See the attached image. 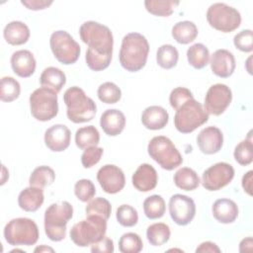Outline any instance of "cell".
Here are the masks:
<instances>
[{
	"label": "cell",
	"mask_w": 253,
	"mask_h": 253,
	"mask_svg": "<svg viewBox=\"0 0 253 253\" xmlns=\"http://www.w3.org/2000/svg\"><path fill=\"white\" fill-rule=\"evenodd\" d=\"M148 53L149 43L146 38L138 33H129L122 41L120 63L126 71H139L145 66Z\"/></svg>",
	"instance_id": "obj_1"
},
{
	"label": "cell",
	"mask_w": 253,
	"mask_h": 253,
	"mask_svg": "<svg viewBox=\"0 0 253 253\" xmlns=\"http://www.w3.org/2000/svg\"><path fill=\"white\" fill-rule=\"evenodd\" d=\"M63 101L67 108V118L72 123H86L94 119L97 112L96 103L85 94L83 89L77 86L68 88L64 92Z\"/></svg>",
	"instance_id": "obj_2"
},
{
	"label": "cell",
	"mask_w": 253,
	"mask_h": 253,
	"mask_svg": "<svg viewBox=\"0 0 253 253\" xmlns=\"http://www.w3.org/2000/svg\"><path fill=\"white\" fill-rule=\"evenodd\" d=\"M73 216L70 203L63 201L51 204L44 211V232L51 241H61L66 235L67 222Z\"/></svg>",
	"instance_id": "obj_3"
},
{
	"label": "cell",
	"mask_w": 253,
	"mask_h": 253,
	"mask_svg": "<svg viewBox=\"0 0 253 253\" xmlns=\"http://www.w3.org/2000/svg\"><path fill=\"white\" fill-rule=\"evenodd\" d=\"M79 35L88 48L101 54H113L114 38L107 26L95 21H87L80 26Z\"/></svg>",
	"instance_id": "obj_4"
},
{
	"label": "cell",
	"mask_w": 253,
	"mask_h": 253,
	"mask_svg": "<svg viewBox=\"0 0 253 253\" xmlns=\"http://www.w3.org/2000/svg\"><path fill=\"white\" fill-rule=\"evenodd\" d=\"M107 231V220L101 216L90 215L75 223L70 229V238L80 247H87L101 240Z\"/></svg>",
	"instance_id": "obj_5"
},
{
	"label": "cell",
	"mask_w": 253,
	"mask_h": 253,
	"mask_svg": "<svg viewBox=\"0 0 253 253\" xmlns=\"http://www.w3.org/2000/svg\"><path fill=\"white\" fill-rule=\"evenodd\" d=\"M209 121V114L203 105L190 99L176 110L174 126L182 133H190Z\"/></svg>",
	"instance_id": "obj_6"
},
{
	"label": "cell",
	"mask_w": 253,
	"mask_h": 253,
	"mask_svg": "<svg viewBox=\"0 0 253 253\" xmlns=\"http://www.w3.org/2000/svg\"><path fill=\"white\" fill-rule=\"evenodd\" d=\"M149 156L165 170L171 171L183 163V157L172 140L164 135L154 136L147 145Z\"/></svg>",
	"instance_id": "obj_7"
},
{
	"label": "cell",
	"mask_w": 253,
	"mask_h": 253,
	"mask_svg": "<svg viewBox=\"0 0 253 253\" xmlns=\"http://www.w3.org/2000/svg\"><path fill=\"white\" fill-rule=\"evenodd\" d=\"M40 233L37 223L28 217L11 219L4 227V237L12 246H30L37 243Z\"/></svg>",
	"instance_id": "obj_8"
},
{
	"label": "cell",
	"mask_w": 253,
	"mask_h": 253,
	"mask_svg": "<svg viewBox=\"0 0 253 253\" xmlns=\"http://www.w3.org/2000/svg\"><path fill=\"white\" fill-rule=\"evenodd\" d=\"M30 110L32 116L40 122H47L58 113L57 93L41 87L30 95Z\"/></svg>",
	"instance_id": "obj_9"
},
{
	"label": "cell",
	"mask_w": 253,
	"mask_h": 253,
	"mask_svg": "<svg viewBox=\"0 0 253 253\" xmlns=\"http://www.w3.org/2000/svg\"><path fill=\"white\" fill-rule=\"evenodd\" d=\"M206 16L210 26L222 33L233 32L241 24L239 11L225 3L218 2L211 4Z\"/></svg>",
	"instance_id": "obj_10"
},
{
	"label": "cell",
	"mask_w": 253,
	"mask_h": 253,
	"mask_svg": "<svg viewBox=\"0 0 253 253\" xmlns=\"http://www.w3.org/2000/svg\"><path fill=\"white\" fill-rule=\"evenodd\" d=\"M50 49L54 57L62 64H73L79 58L81 48L79 43L66 31H55L49 39Z\"/></svg>",
	"instance_id": "obj_11"
},
{
	"label": "cell",
	"mask_w": 253,
	"mask_h": 253,
	"mask_svg": "<svg viewBox=\"0 0 253 253\" xmlns=\"http://www.w3.org/2000/svg\"><path fill=\"white\" fill-rule=\"evenodd\" d=\"M233 177V167L226 162H218L209 167L203 173L202 184L208 191H218L228 185Z\"/></svg>",
	"instance_id": "obj_12"
},
{
	"label": "cell",
	"mask_w": 253,
	"mask_h": 253,
	"mask_svg": "<svg viewBox=\"0 0 253 253\" xmlns=\"http://www.w3.org/2000/svg\"><path fill=\"white\" fill-rule=\"evenodd\" d=\"M232 100L230 88L221 83L211 85L207 91L205 97V110L208 114L219 116L227 109Z\"/></svg>",
	"instance_id": "obj_13"
},
{
	"label": "cell",
	"mask_w": 253,
	"mask_h": 253,
	"mask_svg": "<svg viewBox=\"0 0 253 253\" xmlns=\"http://www.w3.org/2000/svg\"><path fill=\"white\" fill-rule=\"evenodd\" d=\"M169 213L172 220L178 225L189 224L196 214V205L192 198L175 194L169 200Z\"/></svg>",
	"instance_id": "obj_14"
},
{
	"label": "cell",
	"mask_w": 253,
	"mask_h": 253,
	"mask_svg": "<svg viewBox=\"0 0 253 253\" xmlns=\"http://www.w3.org/2000/svg\"><path fill=\"white\" fill-rule=\"evenodd\" d=\"M97 180L103 191L108 194H117L126 185L123 170L113 164H106L101 167L97 172Z\"/></svg>",
	"instance_id": "obj_15"
},
{
	"label": "cell",
	"mask_w": 253,
	"mask_h": 253,
	"mask_svg": "<svg viewBox=\"0 0 253 253\" xmlns=\"http://www.w3.org/2000/svg\"><path fill=\"white\" fill-rule=\"evenodd\" d=\"M70 139L71 132L65 125H53L44 132V143L53 152L65 150L70 144Z\"/></svg>",
	"instance_id": "obj_16"
},
{
	"label": "cell",
	"mask_w": 253,
	"mask_h": 253,
	"mask_svg": "<svg viewBox=\"0 0 253 253\" xmlns=\"http://www.w3.org/2000/svg\"><path fill=\"white\" fill-rule=\"evenodd\" d=\"M197 144L205 154L217 153L223 144V134L216 126H207L199 132Z\"/></svg>",
	"instance_id": "obj_17"
},
{
	"label": "cell",
	"mask_w": 253,
	"mask_h": 253,
	"mask_svg": "<svg viewBox=\"0 0 253 253\" xmlns=\"http://www.w3.org/2000/svg\"><path fill=\"white\" fill-rule=\"evenodd\" d=\"M210 64L212 73L220 78L231 76L236 66L234 55L224 48L217 49L211 54Z\"/></svg>",
	"instance_id": "obj_18"
},
{
	"label": "cell",
	"mask_w": 253,
	"mask_h": 253,
	"mask_svg": "<svg viewBox=\"0 0 253 253\" xmlns=\"http://www.w3.org/2000/svg\"><path fill=\"white\" fill-rule=\"evenodd\" d=\"M157 181L158 176L156 170L147 163L139 165L131 177L133 187L139 192H149L153 190L157 185Z\"/></svg>",
	"instance_id": "obj_19"
},
{
	"label": "cell",
	"mask_w": 253,
	"mask_h": 253,
	"mask_svg": "<svg viewBox=\"0 0 253 253\" xmlns=\"http://www.w3.org/2000/svg\"><path fill=\"white\" fill-rule=\"evenodd\" d=\"M36 59L28 49L15 51L11 56V66L15 74L22 78L30 77L36 70Z\"/></svg>",
	"instance_id": "obj_20"
},
{
	"label": "cell",
	"mask_w": 253,
	"mask_h": 253,
	"mask_svg": "<svg viewBox=\"0 0 253 253\" xmlns=\"http://www.w3.org/2000/svg\"><path fill=\"white\" fill-rule=\"evenodd\" d=\"M100 126L109 136H117L126 126V117L120 110H106L100 118Z\"/></svg>",
	"instance_id": "obj_21"
},
{
	"label": "cell",
	"mask_w": 253,
	"mask_h": 253,
	"mask_svg": "<svg viewBox=\"0 0 253 253\" xmlns=\"http://www.w3.org/2000/svg\"><path fill=\"white\" fill-rule=\"evenodd\" d=\"M169 121L168 112L161 106H149L142 112L141 123L151 130L162 129L166 126Z\"/></svg>",
	"instance_id": "obj_22"
},
{
	"label": "cell",
	"mask_w": 253,
	"mask_h": 253,
	"mask_svg": "<svg viewBox=\"0 0 253 253\" xmlns=\"http://www.w3.org/2000/svg\"><path fill=\"white\" fill-rule=\"evenodd\" d=\"M211 211L213 217L218 222L224 224L232 223L238 216V207L230 199L216 200L211 207Z\"/></svg>",
	"instance_id": "obj_23"
},
{
	"label": "cell",
	"mask_w": 253,
	"mask_h": 253,
	"mask_svg": "<svg viewBox=\"0 0 253 253\" xmlns=\"http://www.w3.org/2000/svg\"><path fill=\"white\" fill-rule=\"evenodd\" d=\"M43 201V190L34 186H30L22 190L18 197L19 207L29 212L38 211L42 207Z\"/></svg>",
	"instance_id": "obj_24"
},
{
	"label": "cell",
	"mask_w": 253,
	"mask_h": 253,
	"mask_svg": "<svg viewBox=\"0 0 253 253\" xmlns=\"http://www.w3.org/2000/svg\"><path fill=\"white\" fill-rule=\"evenodd\" d=\"M3 36L9 44L21 45L28 42L30 38V29L21 21H12L5 26Z\"/></svg>",
	"instance_id": "obj_25"
},
{
	"label": "cell",
	"mask_w": 253,
	"mask_h": 253,
	"mask_svg": "<svg viewBox=\"0 0 253 253\" xmlns=\"http://www.w3.org/2000/svg\"><path fill=\"white\" fill-rule=\"evenodd\" d=\"M40 83L42 87L48 88L55 93H58L66 83V76L61 69L49 66L42 72Z\"/></svg>",
	"instance_id": "obj_26"
},
{
	"label": "cell",
	"mask_w": 253,
	"mask_h": 253,
	"mask_svg": "<svg viewBox=\"0 0 253 253\" xmlns=\"http://www.w3.org/2000/svg\"><path fill=\"white\" fill-rule=\"evenodd\" d=\"M171 34L177 42L187 44L194 42L197 38L198 28L196 24L191 21H182L173 26Z\"/></svg>",
	"instance_id": "obj_27"
},
{
	"label": "cell",
	"mask_w": 253,
	"mask_h": 253,
	"mask_svg": "<svg viewBox=\"0 0 253 253\" xmlns=\"http://www.w3.org/2000/svg\"><path fill=\"white\" fill-rule=\"evenodd\" d=\"M175 185L184 191H193L200 185V178L195 170L189 167H182L176 171L173 177Z\"/></svg>",
	"instance_id": "obj_28"
},
{
	"label": "cell",
	"mask_w": 253,
	"mask_h": 253,
	"mask_svg": "<svg viewBox=\"0 0 253 253\" xmlns=\"http://www.w3.org/2000/svg\"><path fill=\"white\" fill-rule=\"evenodd\" d=\"M187 59L191 66L196 69H202L209 64L210 52L203 43H195L187 49Z\"/></svg>",
	"instance_id": "obj_29"
},
{
	"label": "cell",
	"mask_w": 253,
	"mask_h": 253,
	"mask_svg": "<svg viewBox=\"0 0 253 253\" xmlns=\"http://www.w3.org/2000/svg\"><path fill=\"white\" fill-rule=\"evenodd\" d=\"M100 141V133L94 126H87L78 128L75 132V143L80 149L97 146Z\"/></svg>",
	"instance_id": "obj_30"
},
{
	"label": "cell",
	"mask_w": 253,
	"mask_h": 253,
	"mask_svg": "<svg viewBox=\"0 0 253 253\" xmlns=\"http://www.w3.org/2000/svg\"><path fill=\"white\" fill-rule=\"evenodd\" d=\"M170 235V227L163 222H156L150 224L146 229L147 240L153 246L163 245L169 240Z\"/></svg>",
	"instance_id": "obj_31"
},
{
	"label": "cell",
	"mask_w": 253,
	"mask_h": 253,
	"mask_svg": "<svg viewBox=\"0 0 253 253\" xmlns=\"http://www.w3.org/2000/svg\"><path fill=\"white\" fill-rule=\"evenodd\" d=\"M55 180V173L52 168L49 166H39L37 167L31 174L29 178L30 186L39 187V188H45L51 185Z\"/></svg>",
	"instance_id": "obj_32"
},
{
	"label": "cell",
	"mask_w": 253,
	"mask_h": 253,
	"mask_svg": "<svg viewBox=\"0 0 253 253\" xmlns=\"http://www.w3.org/2000/svg\"><path fill=\"white\" fill-rule=\"evenodd\" d=\"M179 59V52L172 44H162L156 52L157 64L163 69H171L176 66Z\"/></svg>",
	"instance_id": "obj_33"
},
{
	"label": "cell",
	"mask_w": 253,
	"mask_h": 253,
	"mask_svg": "<svg viewBox=\"0 0 253 253\" xmlns=\"http://www.w3.org/2000/svg\"><path fill=\"white\" fill-rule=\"evenodd\" d=\"M166 210L165 201L160 195L147 197L143 202L144 214L149 219H157L164 215Z\"/></svg>",
	"instance_id": "obj_34"
},
{
	"label": "cell",
	"mask_w": 253,
	"mask_h": 253,
	"mask_svg": "<svg viewBox=\"0 0 253 253\" xmlns=\"http://www.w3.org/2000/svg\"><path fill=\"white\" fill-rule=\"evenodd\" d=\"M179 3V1L174 0H146L144 6L147 12L154 16L169 17Z\"/></svg>",
	"instance_id": "obj_35"
},
{
	"label": "cell",
	"mask_w": 253,
	"mask_h": 253,
	"mask_svg": "<svg viewBox=\"0 0 253 253\" xmlns=\"http://www.w3.org/2000/svg\"><path fill=\"white\" fill-rule=\"evenodd\" d=\"M20 83L11 76H4L1 79L0 85V99L3 102H12L20 96Z\"/></svg>",
	"instance_id": "obj_36"
},
{
	"label": "cell",
	"mask_w": 253,
	"mask_h": 253,
	"mask_svg": "<svg viewBox=\"0 0 253 253\" xmlns=\"http://www.w3.org/2000/svg\"><path fill=\"white\" fill-rule=\"evenodd\" d=\"M112 211L111 204L108 200L104 198H95L87 204L85 208L86 216L90 215H97L105 218L106 220L109 219Z\"/></svg>",
	"instance_id": "obj_37"
},
{
	"label": "cell",
	"mask_w": 253,
	"mask_h": 253,
	"mask_svg": "<svg viewBox=\"0 0 253 253\" xmlns=\"http://www.w3.org/2000/svg\"><path fill=\"white\" fill-rule=\"evenodd\" d=\"M98 98L105 104H116L122 98V91L113 82H105L101 84L97 90Z\"/></svg>",
	"instance_id": "obj_38"
},
{
	"label": "cell",
	"mask_w": 253,
	"mask_h": 253,
	"mask_svg": "<svg viewBox=\"0 0 253 253\" xmlns=\"http://www.w3.org/2000/svg\"><path fill=\"white\" fill-rule=\"evenodd\" d=\"M142 248V240L140 236L134 232H126L123 234L119 240V249L122 253H138Z\"/></svg>",
	"instance_id": "obj_39"
},
{
	"label": "cell",
	"mask_w": 253,
	"mask_h": 253,
	"mask_svg": "<svg viewBox=\"0 0 253 253\" xmlns=\"http://www.w3.org/2000/svg\"><path fill=\"white\" fill-rule=\"evenodd\" d=\"M113 54H101L97 51L88 48L85 55L87 66L93 71H102L106 69L112 60Z\"/></svg>",
	"instance_id": "obj_40"
},
{
	"label": "cell",
	"mask_w": 253,
	"mask_h": 253,
	"mask_svg": "<svg viewBox=\"0 0 253 253\" xmlns=\"http://www.w3.org/2000/svg\"><path fill=\"white\" fill-rule=\"evenodd\" d=\"M236 162L242 166H247L253 161V144L251 138L239 142L233 152Z\"/></svg>",
	"instance_id": "obj_41"
},
{
	"label": "cell",
	"mask_w": 253,
	"mask_h": 253,
	"mask_svg": "<svg viewBox=\"0 0 253 253\" xmlns=\"http://www.w3.org/2000/svg\"><path fill=\"white\" fill-rule=\"evenodd\" d=\"M116 217L118 222L125 227L134 226L138 221L136 210L129 205H122L117 209Z\"/></svg>",
	"instance_id": "obj_42"
},
{
	"label": "cell",
	"mask_w": 253,
	"mask_h": 253,
	"mask_svg": "<svg viewBox=\"0 0 253 253\" xmlns=\"http://www.w3.org/2000/svg\"><path fill=\"white\" fill-rule=\"evenodd\" d=\"M74 194L81 202H89L96 195L95 185L89 179H81L74 185Z\"/></svg>",
	"instance_id": "obj_43"
},
{
	"label": "cell",
	"mask_w": 253,
	"mask_h": 253,
	"mask_svg": "<svg viewBox=\"0 0 253 253\" xmlns=\"http://www.w3.org/2000/svg\"><path fill=\"white\" fill-rule=\"evenodd\" d=\"M233 43L237 49L243 52H251L253 50V32L251 30L239 32L234 36Z\"/></svg>",
	"instance_id": "obj_44"
},
{
	"label": "cell",
	"mask_w": 253,
	"mask_h": 253,
	"mask_svg": "<svg viewBox=\"0 0 253 253\" xmlns=\"http://www.w3.org/2000/svg\"><path fill=\"white\" fill-rule=\"evenodd\" d=\"M190 99H194V95L188 88L177 87L171 91L169 96V103L173 109L177 110Z\"/></svg>",
	"instance_id": "obj_45"
},
{
	"label": "cell",
	"mask_w": 253,
	"mask_h": 253,
	"mask_svg": "<svg viewBox=\"0 0 253 253\" xmlns=\"http://www.w3.org/2000/svg\"><path fill=\"white\" fill-rule=\"evenodd\" d=\"M103 152V148L98 146H91L86 148L81 155V163L83 167L91 168L96 165L100 161Z\"/></svg>",
	"instance_id": "obj_46"
},
{
	"label": "cell",
	"mask_w": 253,
	"mask_h": 253,
	"mask_svg": "<svg viewBox=\"0 0 253 253\" xmlns=\"http://www.w3.org/2000/svg\"><path fill=\"white\" fill-rule=\"evenodd\" d=\"M91 251L93 253H113L114 242L111 238L104 236L101 240L91 245Z\"/></svg>",
	"instance_id": "obj_47"
},
{
	"label": "cell",
	"mask_w": 253,
	"mask_h": 253,
	"mask_svg": "<svg viewBox=\"0 0 253 253\" xmlns=\"http://www.w3.org/2000/svg\"><path fill=\"white\" fill-rule=\"evenodd\" d=\"M21 3L26 6L30 10L38 11V10H43L47 8L49 5L52 4V1H46V0H22Z\"/></svg>",
	"instance_id": "obj_48"
},
{
	"label": "cell",
	"mask_w": 253,
	"mask_h": 253,
	"mask_svg": "<svg viewBox=\"0 0 253 253\" xmlns=\"http://www.w3.org/2000/svg\"><path fill=\"white\" fill-rule=\"evenodd\" d=\"M196 252L198 253H207V252H210V253H214V252H220V249L218 248V246L213 243V242H211V241H205L203 243H201L197 249H196Z\"/></svg>",
	"instance_id": "obj_49"
},
{
	"label": "cell",
	"mask_w": 253,
	"mask_h": 253,
	"mask_svg": "<svg viewBox=\"0 0 253 253\" xmlns=\"http://www.w3.org/2000/svg\"><path fill=\"white\" fill-rule=\"evenodd\" d=\"M252 174H253V171L250 170L248 171L243 177H242V188L244 190V192L246 194H248L249 196L252 195Z\"/></svg>",
	"instance_id": "obj_50"
},
{
	"label": "cell",
	"mask_w": 253,
	"mask_h": 253,
	"mask_svg": "<svg viewBox=\"0 0 253 253\" xmlns=\"http://www.w3.org/2000/svg\"><path fill=\"white\" fill-rule=\"evenodd\" d=\"M252 245H253V240L252 237H247L241 240L239 244V251L240 252H246V251H251L252 250Z\"/></svg>",
	"instance_id": "obj_51"
},
{
	"label": "cell",
	"mask_w": 253,
	"mask_h": 253,
	"mask_svg": "<svg viewBox=\"0 0 253 253\" xmlns=\"http://www.w3.org/2000/svg\"><path fill=\"white\" fill-rule=\"evenodd\" d=\"M43 251H49V252H53V249L50 248V247H47L45 245H42V246H39L35 249V252H43Z\"/></svg>",
	"instance_id": "obj_52"
}]
</instances>
